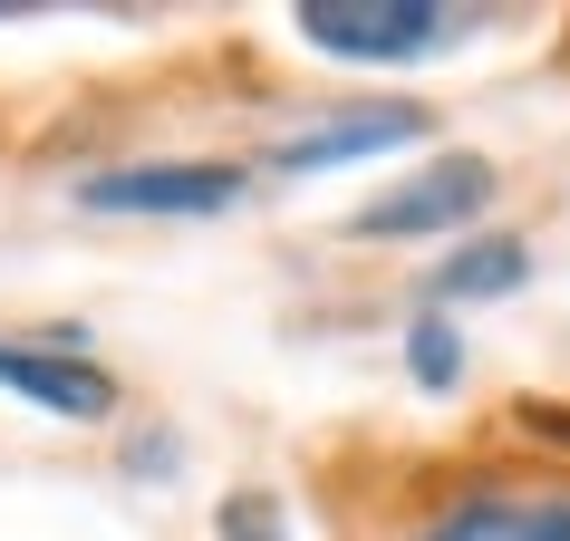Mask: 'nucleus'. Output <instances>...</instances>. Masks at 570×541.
<instances>
[{"label":"nucleus","mask_w":570,"mask_h":541,"mask_svg":"<svg viewBox=\"0 0 570 541\" xmlns=\"http://www.w3.org/2000/svg\"><path fill=\"white\" fill-rule=\"evenodd\" d=\"M0 387L49 406V416H68V425H107L117 416V377L97 358H78V348H10V338H0Z\"/></svg>","instance_id":"5"},{"label":"nucleus","mask_w":570,"mask_h":541,"mask_svg":"<svg viewBox=\"0 0 570 541\" xmlns=\"http://www.w3.org/2000/svg\"><path fill=\"white\" fill-rule=\"evenodd\" d=\"M416 541H570V483H474L425 512Z\"/></svg>","instance_id":"3"},{"label":"nucleus","mask_w":570,"mask_h":541,"mask_svg":"<svg viewBox=\"0 0 570 541\" xmlns=\"http://www.w3.org/2000/svg\"><path fill=\"white\" fill-rule=\"evenodd\" d=\"M88 213H233L242 204V165H117V175H88L78 184Z\"/></svg>","instance_id":"4"},{"label":"nucleus","mask_w":570,"mask_h":541,"mask_svg":"<svg viewBox=\"0 0 570 541\" xmlns=\"http://www.w3.org/2000/svg\"><path fill=\"white\" fill-rule=\"evenodd\" d=\"M522 281H532V242L522 233H474V242H454V262L435 270V301H503Z\"/></svg>","instance_id":"7"},{"label":"nucleus","mask_w":570,"mask_h":541,"mask_svg":"<svg viewBox=\"0 0 570 541\" xmlns=\"http://www.w3.org/2000/svg\"><path fill=\"white\" fill-rule=\"evenodd\" d=\"M493 204V165L483 155H435L425 175H406L396 194L348 213V233L358 242H416V233H454V223H474Z\"/></svg>","instance_id":"2"},{"label":"nucleus","mask_w":570,"mask_h":541,"mask_svg":"<svg viewBox=\"0 0 570 541\" xmlns=\"http://www.w3.org/2000/svg\"><path fill=\"white\" fill-rule=\"evenodd\" d=\"M474 30V10L445 0H301V39L330 59H435Z\"/></svg>","instance_id":"1"},{"label":"nucleus","mask_w":570,"mask_h":541,"mask_svg":"<svg viewBox=\"0 0 570 541\" xmlns=\"http://www.w3.org/2000/svg\"><path fill=\"white\" fill-rule=\"evenodd\" d=\"M406 367H416L425 396H445L454 377H464V338H454L445 319H416V329H406Z\"/></svg>","instance_id":"8"},{"label":"nucleus","mask_w":570,"mask_h":541,"mask_svg":"<svg viewBox=\"0 0 570 541\" xmlns=\"http://www.w3.org/2000/svg\"><path fill=\"white\" fill-rule=\"evenodd\" d=\"M416 136H425V107H367V117H338V126H309V136H281V146H271V175H320V165H358V155L416 146Z\"/></svg>","instance_id":"6"},{"label":"nucleus","mask_w":570,"mask_h":541,"mask_svg":"<svg viewBox=\"0 0 570 541\" xmlns=\"http://www.w3.org/2000/svg\"><path fill=\"white\" fill-rule=\"evenodd\" d=\"M223 541H281V512L262 503V493H242V503H223V522H213Z\"/></svg>","instance_id":"9"}]
</instances>
